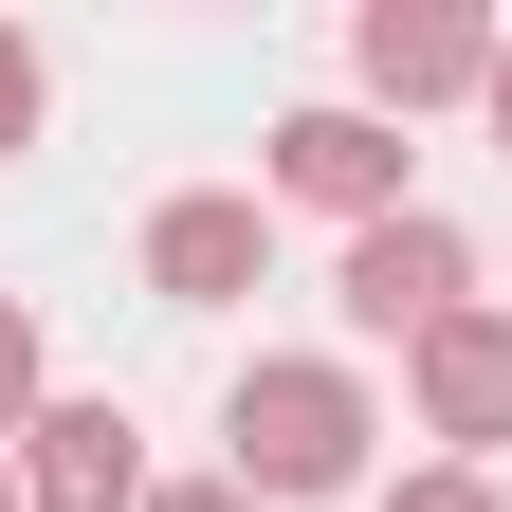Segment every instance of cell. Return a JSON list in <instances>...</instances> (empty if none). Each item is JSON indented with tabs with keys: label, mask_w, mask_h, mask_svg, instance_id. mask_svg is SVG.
<instances>
[{
	"label": "cell",
	"mask_w": 512,
	"mask_h": 512,
	"mask_svg": "<svg viewBox=\"0 0 512 512\" xmlns=\"http://www.w3.org/2000/svg\"><path fill=\"white\" fill-rule=\"evenodd\" d=\"M37 128H55V55L0 19V165H37Z\"/></svg>",
	"instance_id": "obj_8"
},
{
	"label": "cell",
	"mask_w": 512,
	"mask_h": 512,
	"mask_svg": "<svg viewBox=\"0 0 512 512\" xmlns=\"http://www.w3.org/2000/svg\"><path fill=\"white\" fill-rule=\"evenodd\" d=\"M476 128H494V147H512V37H494V92H476Z\"/></svg>",
	"instance_id": "obj_12"
},
{
	"label": "cell",
	"mask_w": 512,
	"mask_h": 512,
	"mask_svg": "<svg viewBox=\"0 0 512 512\" xmlns=\"http://www.w3.org/2000/svg\"><path fill=\"white\" fill-rule=\"evenodd\" d=\"M366 512H512V494H494V476H458V458H421V476H384Z\"/></svg>",
	"instance_id": "obj_10"
},
{
	"label": "cell",
	"mask_w": 512,
	"mask_h": 512,
	"mask_svg": "<svg viewBox=\"0 0 512 512\" xmlns=\"http://www.w3.org/2000/svg\"><path fill=\"white\" fill-rule=\"evenodd\" d=\"M0 512H19V458H0Z\"/></svg>",
	"instance_id": "obj_13"
},
{
	"label": "cell",
	"mask_w": 512,
	"mask_h": 512,
	"mask_svg": "<svg viewBox=\"0 0 512 512\" xmlns=\"http://www.w3.org/2000/svg\"><path fill=\"white\" fill-rule=\"evenodd\" d=\"M220 476L256 512H330V494H384V384L348 348H256L220 384Z\"/></svg>",
	"instance_id": "obj_1"
},
{
	"label": "cell",
	"mask_w": 512,
	"mask_h": 512,
	"mask_svg": "<svg viewBox=\"0 0 512 512\" xmlns=\"http://www.w3.org/2000/svg\"><path fill=\"white\" fill-rule=\"evenodd\" d=\"M147 512H256V494H238V476H165Z\"/></svg>",
	"instance_id": "obj_11"
},
{
	"label": "cell",
	"mask_w": 512,
	"mask_h": 512,
	"mask_svg": "<svg viewBox=\"0 0 512 512\" xmlns=\"http://www.w3.org/2000/svg\"><path fill=\"white\" fill-rule=\"evenodd\" d=\"M256 202H311V220H403L421 202V183H403V128H384V110H348V92H311V110H275V128H256Z\"/></svg>",
	"instance_id": "obj_3"
},
{
	"label": "cell",
	"mask_w": 512,
	"mask_h": 512,
	"mask_svg": "<svg viewBox=\"0 0 512 512\" xmlns=\"http://www.w3.org/2000/svg\"><path fill=\"white\" fill-rule=\"evenodd\" d=\"M494 0H366L348 19V110H384V128H421V110H476L494 92Z\"/></svg>",
	"instance_id": "obj_2"
},
{
	"label": "cell",
	"mask_w": 512,
	"mask_h": 512,
	"mask_svg": "<svg viewBox=\"0 0 512 512\" xmlns=\"http://www.w3.org/2000/svg\"><path fill=\"white\" fill-rule=\"evenodd\" d=\"M330 293H348V348H421L439 311H476V238L439 220V202H403V220H366L330 256Z\"/></svg>",
	"instance_id": "obj_5"
},
{
	"label": "cell",
	"mask_w": 512,
	"mask_h": 512,
	"mask_svg": "<svg viewBox=\"0 0 512 512\" xmlns=\"http://www.w3.org/2000/svg\"><path fill=\"white\" fill-rule=\"evenodd\" d=\"M403 421H421L458 476L512 458V311H494V293H476V311H439V330L403 348Z\"/></svg>",
	"instance_id": "obj_6"
},
{
	"label": "cell",
	"mask_w": 512,
	"mask_h": 512,
	"mask_svg": "<svg viewBox=\"0 0 512 512\" xmlns=\"http://www.w3.org/2000/svg\"><path fill=\"white\" fill-rule=\"evenodd\" d=\"M128 275H147V311H238L275 275V202L256 183H165L147 238H128Z\"/></svg>",
	"instance_id": "obj_4"
},
{
	"label": "cell",
	"mask_w": 512,
	"mask_h": 512,
	"mask_svg": "<svg viewBox=\"0 0 512 512\" xmlns=\"http://www.w3.org/2000/svg\"><path fill=\"white\" fill-rule=\"evenodd\" d=\"M37 403H55V366H37V293H0V458H19Z\"/></svg>",
	"instance_id": "obj_9"
},
{
	"label": "cell",
	"mask_w": 512,
	"mask_h": 512,
	"mask_svg": "<svg viewBox=\"0 0 512 512\" xmlns=\"http://www.w3.org/2000/svg\"><path fill=\"white\" fill-rule=\"evenodd\" d=\"M147 421L110 403V384H55V403L19 421V512H147Z\"/></svg>",
	"instance_id": "obj_7"
}]
</instances>
